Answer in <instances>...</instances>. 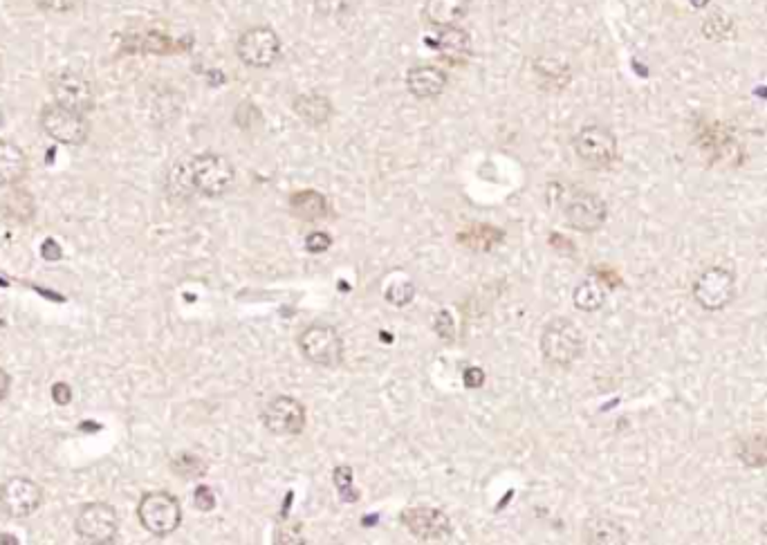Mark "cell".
Wrapping results in <instances>:
<instances>
[{
	"instance_id": "21",
	"label": "cell",
	"mask_w": 767,
	"mask_h": 545,
	"mask_svg": "<svg viewBox=\"0 0 767 545\" xmlns=\"http://www.w3.org/2000/svg\"><path fill=\"white\" fill-rule=\"evenodd\" d=\"M294 216L301 220H321L330 214L328 200L317 191H299L290 198Z\"/></svg>"
},
{
	"instance_id": "38",
	"label": "cell",
	"mask_w": 767,
	"mask_h": 545,
	"mask_svg": "<svg viewBox=\"0 0 767 545\" xmlns=\"http://www.w3.org/2000/svg\"><path fill=\"white\" fill-rule=\"evenodd\" d=\"M689 3H691L693 7H698V9H700V7H705V5L709 3V0H689Z\"/></svg>"
},
{
	"instance_id": "27",
	"label": "cell",
	"mask_w": 767,
	"mask_h": 545,
	"mask_svg": "<svg viewBox=\"0 0 767 545\" xmlns=\"http://www.w3.org/2000/svg\"><path fill=\"white\" fill-rule=\"evenodd\" d=\"M332 478H335V487L339 489L341 498H344L346 503H355L359 498V492H355L353 489V469L341 465L335 469V474H332Z\"/></svg>"
},
{
	"instance_id": "24",
	"label": "cell",
	"mask_w": 767,
	"mask_h": 545,
	"mask_svg": "<svg viewBox=\"0 0 767 545\" xmlns=\"http://www.w3.org/2000/svg\"><path fill=\"white\" fill-rule=\"evenodd\" d=\"M501 240H503L501 229L487 227V225L467 229V232L460 236L462 245H467L469 249H478V252H487V249H492L496 243H501Z\"/></svg>"
},
{
	"instance_id": "37",
	"label": "cell",
	"mask_w": 767,
	"mask_h": 545,
	"mask_svg": "<svg viewBox=\"0 0 767 545\" xmlns=\"http://www.w3.org/2000/svg\"><path fill=\"white\" fill-rule=\"evenodd\" d=\"M9 386H12V377L7 375L5 368H0V402H3L5 397H7Z\"/></svg>"
},
{
	"instance_id": "22",
	"label": "cell",
	"mask_w": 767,
	"mask_h": 545,
	"mask_svg": "<svg viewBox=\"0 0 767 545\" xmlns=\"http://www.w3.org/2000/svg\"><path fill=\"white\" fill-rule=\"evenodd\" d=\"M572 299H575V306L579 310L595 312V310H599L606 303L604 283L597 281V279L581 281L577 288H575V294H572Z\"/></svg>"
},
{
	"instance_id": "16",
	"label": "cell",
	"mask_w": 767,
	"mask_h": 545,
	"mask_svg": "<svg viewBox=\"0 0 767 545\" xmlns=\"http://www.w3.org/2000/svg\"><path fill=\"white\" fill-rule=\"evenodd\" d=\"M436 48L440 52V57L445 59L451 66H462L467 63L471 57V36L467 30L454 25V27H442V32L438 34Z\"/></svg>"
},
{
	"instance_id": "29",
	"label": "cell",
	"mask_w": 767,
	"mask_h": 545,
	"mask_svg": "<svg viewBox=\"0 0 767 545\" xmlns=\"http://www.w3.org/2000/svg\"><path fill=\"white\" fill-rule=\"evenodd\" d=\"M193 505H196L200 512H211V510H214V507H216L214 489H211L209 485L196 487V492H193Z\"/></svg>"
},
{
	"instance_id": "5",
	"label": "cell",
	"mask_w": 767,
	"mask_h": 545,
	"mask_svg": "<svg viewBox=\"0 0 767 545\" xmlns=\"http://www.w3.org/2000/svg\"><path fill=\"white\" fill-rule=\"evenodd\" d=\"M575 153L590 169H608L617 157V137L611 128L602 124H588L572 140Z\"/></svg>"
},
{
	"instance_id": "39",
	"label": "cell",
	"mask_w": 767,
	"mask_h": 545,
	"mask_svg": "<svg viewBox=\"0 0 767 545\" xmlns=\"http://www.w3.org/2000/svg\"><path fill=\"white\" fill-rule=\"evenodd\" d=\"M0 328H3V317H0Z\"/></svg>"
},
{
	"instance_id": "18",
	"label": "cell",
	"mask_w": 767,
	"mask_h": 545,
	"mask_svg": "<svg viewBox=\"0 0 767 545\" xmlns=\"http://www.w3.org/2000/svg\"><path fill=\"white\" fill-rule=\"evenodd\" d=\"M27 155L14 142L0 140V187H9L25 178Z\"/></svg>"
},
{
	"instance_id": "9",
	"label": "cell",
	"mask_w": 767,
	"mask_h": 545,
	"mask_svg": "<svg viewBox=\"0 0 767 545\" xmlns=\"http://www.w3.org/2000/svg\"><path fill=\"white\" fill-rule=\"evenodd\" d=\"M41 128L45 131V135L52 137L54 142L66 144V146H81L90 135V126L86 122V117L59 104L45 106L41 110Z\"/></svg>"
},
{
	"instance_id": "6",
	"label": "cell",
	"mask_w": 767,
	"mask_h": 545,
	"mask_svg": "<svg viewBox=\"0 0 767 545\" xmlns=\"http://www.w3.org/2000/svg\"><path fill=\"white\" fill-rule=\"evenodd\" d=\"M736 297V276L727 267H709L693 283V301L702 310L718 312Z\"/></svg>"
},
{
	"instance_id": "30",
	"label": "cell",
	"mask_w": 767,
	"mask_h": 545,
	"mask_svg": "<svg viewBox=\"0 0 767 545\" xmlns=\"http://www.w3.org/2000/svg\"><path fill=\"white\" fill-rule=\"evenodd\" d=\"M348 5V0H314V7L321 16H339Z\"/></svg>"
},
{
	"instance_id": "2",
	"label": "cell",
	"mask_w": 767,
	"mask_h": 545,
	"mask_svg": "<svg viewBox=\"0 0 767 545\" xmlns=\"http://www.w3.org/2000/svg\"><path fill=\"white\" fill-rule=\"evenodd\" d=\"M586 337L570 319H552L541 335V353L552 366L568 368L584 355Z\"/></svg>"
},
{
	"instance_id": "20",
	"label": "cell",
	"mask_w": 767,
	"mask_h": 545,
	"mask_svg": "<svg viewBox=\"0 0 767 545\" xmlns=\"http://www.w3.org/2000/svg\"><path fill=\"white\" fill-rule=\"evenodd\" d=\"M294 113H297L303 122L310 126H323L332 117V104L328 97L319 95V92H306L294 99Z\"/></svg>"
},
{
	"instance_id": "3",
	"label": "cell",
	"mask_w": 767,
	"mask_h": 545,
	"mask_svg": "<svg viewBox=\"0 0 767 545\" xmlns=\"http://www.w3.org/2000/svg\"><path fill=\"white\" fill-rule=\"evenodd\" d=\"M137 516L146 532L162 539L180 528L182 507L178 498L169 492H149L137 505Z\"/></svg>"
},
{
	"instance_id": "7",
	"label": "cell",
	"mask_w": 767,
	"mask_h": 545,
	"mask_svg": "<svg viewBox=\"0 0 767 545\" xmlns=\"http://www.w3.org/2000/svg\"><path fill=\"white\" fill-rule=\"evenodd\" d=\"M236 52L238 59L249 68H272L281 57V39L272 27H249L247 32L240 34Z\"/></svg>"
},
{
	"instance_id": "28",
	"label": "cell",
	"mask_w": 767,
	"mask_h": 545,
	"mask_svg": "<svg viewBox=\"0 0 767 545\" xmlns=\"http://www.w3.org/2000/svg\"><path fill=\"white\" fill-rule=\"evenodd\" d=\"M384 297L388 303H393V306H406V303H411L415 297V285L411 281L393 283L386 288Z\"/></svg>"
},
{
	"instance_id": "31",
	"label": "cell",
	"mask_w": 767,
	"mask_h": 545,
	"mask_svg": "<svg viewBox=\"0 0 767 545\" xmlns=\"http://www.w3.org/2000/svg\"><path fill=\"white\" fill-rule=\"evenodd\" d=\"M330 245H332V238L323 232H312L306 238V249L308 252H314V254H323L326 249H330Z\"/></svg>"
},
{
	"instance_id": "8",
	"label": "cell",
	"mask_w": 767,
	"mask_h": 545,
	"mask_svg": "<svg viewBox=\"0 0 767 545\" xmlns=\"http://www.w3.org/2000/svg\"><path fill=\"white\" fill-rule=\"evenodd\" d=\"M75 530L83 543H92V545L113 543L119 532L117 510L108 503L83 505L77 514Z\"/></svg>"
},
{
	"instance_id": "36",
	"label": "cell",
	"mask_w": 767,
	"mask_h": 545,
	"mask_svg": "<svg viewBox=\"0 0 767 545\" xmlns=\"http://www.w3.org/2000/svg\"><path fill=\"white\" fill-rule=\"evenodd\" d=\"M41 254H43L45 261H59V258L63 256L59 243H57V240H52V238L45 240L43 247H41Z\"/></svg>"
},
{
	"instance_id": "15",
	"label": "cell",
	"mask_w": 767,
	"mask_h": 545,
	"mask_svg": "<svg viewBox=\"0 0 767 545\" xmlns=\"http://www.w3.org/2000/svg\"><path fill=\"white\" fill-rule=\"evenodd\" d=\"M406 88H409L413 97L433 99L445 92L447 72L436 66H415L406 75Z\"/></svg>"
},
{
	"instance_id": "11",
	"label": "cell",
	"mask_w": 767,
	"mask_h": 545,
	"mask_svg": "<svg viewBox=\"0 0 767 545\" xmlns=\"http://www.w3.org/2000/svg\"><path fill=\"white\" fill-rule=\"evenodd\" d=\"M563 218L577 232H597L606 223V202L590 191H575L563 205Z\"/></svg>"
},
{
	"instance_id": "13",
	"label": "cell",
	"mask_w": 767,
	"mask_h": 545,
	"mask_svg": "<svg viewBox=\"0 0 767 545\" xmlns=\"http://www.w3.org/2000/svg\"><path fill=\"white\" fill-rule=\"evenodd\" d=\"M43 503V489L30 478L16 476L9 478L7 483L0 487V505L3 510L14 516V519H27Z\"/></svg>"
},
{
	"instance_id": "14",
	"label": "cell",
	"mask_w": 767,
	"mask_h": 545,
	"mask_svg": "<svg viewBox=\"0 0 767 545\" xmlns=\"http://www.w3.org/2000/svg\"><path fill=\"white\" fill-rule=\"evenodd\" d=\"M402 523L415 539L420 541H445L454 532L451 519L436 507L418 505L402 512Z\"/></svg>"
},
{
	"instance_id": "25",
	"label": "cell",
	"mask_w": 767,
	"mask_h": 545,
	"mask_svg": "<svg viewBox=\"0 0 767 545\" xmlns=\"http://www.w3.org/2000/svg\"><path fill=\"white\" fill-rule=\"evenodd\" d=\"M702 34H705L709 41L729 39V36L734 34V18L723 12L711 14L705 18V23H702Z\"/></svg>"
},
{
	"instance_id": "35",
	"label": "cell",
	"mask_w": 767,
	"mask_h": 545,
	"mask_svg": "<svg viewBox=\"0 0 767 545\" xmlns=\"http://www.w3.org/2000/svg\"><path fill=\"white\" fill-rule=\"evenodd\" d=\"M462 380H465L467 389H480V386L485 384V373L480 371V368H467L465 375H462Z\"/></svg>"
},
{
	"instance_id": "26",
	"label": "cell",
	"mask_w": 767,
	"mask_h": 545,
	"mask_svg": "<svg viewBox=\"0 0 767 545\" xmlns=\"http://www.w3.org/2000/svg\"><path fill=\"white\" fill-rule=\"evenodd\" d=\"M171 469L182 478H200L207 471V465L196 454H178L171 460Z\"/></svg>"
},
{
	"instance_id": "23",
	"label": "cell",
	"mask_w": 767,
	"mask_h": 545,
	"mask_svg": "<svg viewBox=\"0 0 767 545\" xmlns=\"http://www.w3.org/2000/svg\"><path fill=\"white\" fill-rule=\"evenodd\" d=\"M736 456L745 467H754V469L767 467V436L756 433V436L741 440L738 442Z\"/></svg>"
},
{
	"instance_id": "19",
	"label": "cell",
	"mask_w": 767,
	"mask_h": 545,
	"mask_svg": "<svg viewBox=\"0 0 767 545\" xmlns=\"http://www.w3.org/2000/svg\"><path fill=\"white\" fill-rule=\"evenodd\" d=\"M626 530L622 523H617L611 516H590L584 523V541L599 545L626 543Z\"/></svg>"
},
{
	"instance_id": "17",
	"label": "cell",
	"mask_w": 767,
	"mask_h": 545,
	"mask_svg": "<svg viewBox=\"0 0 767 545\" xmlns=\"http://www.w3.org/2000/svg\"><path fill=\"white\" fill-rule=\"evenodd\" d=\"M471 0H427L424 3V18L433 27H454L469 12Z\"/></svg>"
},
{
	"instance_id": "34",
	"label": "cell",
	"mask_w": 767,
	"mask_h": 545,
	"mask_svg": "<svg viewBox=\"0 0 767 545\" xmlns=\"http://www.w3.org/2000/svg\"><path fill=\"white\" fill-rule=\"evenodd\" d=\"M52 400L57 402L59 406H66L70 404L72 400V389L66 384V382H57L52 386Z\"/></svg>"
},
{
	"instance_id": "33",
	"label": "cell",
	"mask_w": 767,
	"mask_h": 545,
	"mask_svg": "<svg viewBox=\"0 0 767 545\" xmlns=\"http://www.w3.org/2000/svg\"><path fill=\"white\" fill-rule=\"evenodd\" d=\"M436 330L440 337L445 339H451V335H454V319H451L449 312H440L436 317Z\"/></svg>"
},
{
	"instance_id": "4",
	"label": "cell",
	"mask_w": 767,
	"mask_h": 545,
	"mask_svg": "<svg viewBox=\"0 0 767 545\" xmlns=\"http://www.w3.org/2000/svg\"><path fill=\"white\" fill-rule=\"evenodd\" d=\"M299 348L308 362L323 368H335L344 359V341L337 328L328 323H312L303 330L299 335Z\"/></svg>"
},
{
	"instance_id": "10",
	"label": "cell",
	"mask_w": 767,
	"mask_h": 545,
	"mask_svg": "<svg viewBox=\"0 0 767 545\" xmlns=\"http://www.w3.org/2000/svg\"><path fill=\"white\" fill-rule=\"evenodd\" d=\"M265 429L276 436H299L306 427V409L290 395H276L261 413Z\"/></svg>"
},
{
	"instance_id": "1",
	"label": "cell",
	"mask_w": 767,
	"mask_h": 545,
	"mask_svg": "<svg viewBox=\"0 0 767 545\" xmlns=\"http://www.w3.org/2000/svg\"><path fill=\"white\" fill-rule=\"evenodd\" d=\"M236 169L225 155L202 153L187 162H178L169 175V187L175 193H202L207 198H218L234 187Z\"/></svg>"
},
{
	"instance_id": "32",
	"label": "cell",
	"mask_w": 767,
	"mask_h": 545,
	"mask_svg": "<svg viewBox=\"0 0 767 545\" xmlns=\"http://www.w3.org/2000/svg\"><path fill=\"white\" fill-rule=\"evenodd\" d=\"M79 0H39V5L48 12H70V9L77 7Z\"/></svg>"
},
{
	"instance_id": "12",
	"label": "cell",
	"mask_w": 767,
	"mask_h": 545,
	"mask_svg": "<svg viewBox=\"0 0 767 545\" xmlns=\"http://www.w3.org/2000/svg\"><path fill=\"white\" fill-rule=\"evenodd\" d=\"M52 95L54 104L75 110L79 115H86L95 108V90H92V83L83 75H79V72H59V75L52 79Z\"/></svg>"
}]
</instances>
